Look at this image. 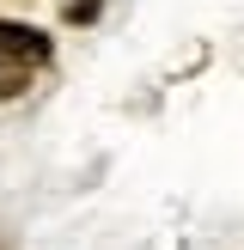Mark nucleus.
Instances as JSON below:
<instances>
[{"label": "nucleus", "instance_id": "obj_1", "mask_svg": "<svg viewBox=\"0 0 244 250\" xmlns=\"http://www.w3.org/2000/svg\"><path fill=\"white\" fill-rule=\"evenodd\" d=\"M49 61V37L31 24H0V67H43Z\"/></svg>", "mask_w": 244, "mask_h": 250}, {"label": "nucleus", "instance_id": "obj_2", "mask_svg": "<svg viewBox=\"0 0 244 250\" xmlns=\"http://www.w3.org/2000/svg\"><path fill=\"white\" fill-rule=\"evenodd\" d=\"M98 19V0H67V24H92Z\"/></svg>", "mask_w": 244, "mask_h": 250}]
</instances>
